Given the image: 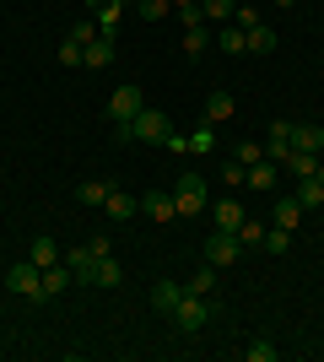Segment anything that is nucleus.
Returning <instances> with one entry per match:
<instances>
[{
    "instance_id": "obj_1",
    "label": "nucleus",
    "mask_w": 324,
    "mask_h": 362,
    "mask_svg": "<svg viewBox=\"0 0 324 362\" xmlns=\"http://www.w3.org/2000/svg\"><path fill=\"white\" fill-rule=\"evenodd\" d=\"M173 330L179 335H200L205 325H211V298H195V292H184V298H179V308H173Z\"/></svg>"
},
{
    "instance_id": "obj_2",
    "label": "nucleus",
    "mask_w": 324,
    "mask_h": 362,
    "mask_svg": "<svg viewBox=\"0 0 324 362\" xmlns=\"http://www.w3.org/2000/svg\"><path fill=\"white\" fill-rule=\"evenodd\" d=\"M173 206H179V216H205V179L200 173H179Z\"/></svg>"
},
{
    "instance_id": "obj_3",
    "label": "nucleus",
    "mask_w": 324,
    "mask_h": 362,
    "mask_svg": "<svg viewBox=\"0 0 324 362\" xmlns=\"http://www.w3.org/2000/svg\"><path fill=\"white\" fill-rule=\"evenodd\" d=\"M6 287H11L16 298H32V303H44V271H38L32 259H22V265H11V271H6Z\"/></svg>"
},
{
    "instance_id": "obj_4",
    "label": "nucleus",
    "mask_w": 324,
    "mask_h": 362,
    "mask_svg": "<svg viewBox=\"0 0 324 362\" xmlns=\"http://www.w3.org/2000/svg\"><path fill=\"white\" fill-rule=\"evenodd\" d=\"M130 130H136V141H152V146H162V141H168V114H162V108H140L136 119H130Z\"/></svg>"
},
{
    "instance_id": "obj_5",
    "label": "nucleus",
    "mask_w": 324,
    "mask_h": 362,
    "mask_svg": "<svg viewBox=\"0 0 324 362\" xmlns=\"http://www.w3.org/2000/svg\"><path fill=\"white\" fill-rule=\"evenodd\" d=\"M140 108H146V92H140V87H119L114 98H108V119H114V124H130Z\"/></svg>"
},
{
    "instance_id": "obj_6",
    "label": "nucleus",
    "mask_w": 324,
    "mask_h": 362,
    "mask_svg": "<svg viewBox=\"0 0 324 362\" xmlns=\"http://www.w3.org/2000/svg\"><path fill=\"white\" fill-rule=\"evenodd\" d=\"M238 255H244L238 233H211V238H205V259H211L216 271H222V265H238Z\"/></svg>"
},
{
    "instance_id": "obj_7",
    "label": "nucleus",
    "mask_w": 324,
    "mask_h": 362,
    "mask_svg": "<svg viewBox=\"0 0 324 362\" xmlns=\"http://www.w3.org/2000/svg\"><path fill=\"white\" fill-rule=\"evenodd\" d=\"M265 157H270V163H287V157H292V124H287V119L270 124V136H265Z\"/></svg>"
},
{
    "instance_id": "obj_8",
    "label": "nucleus",
    "mask_w": 324,
    "mask_h": 362,
    "mask_svg": "<svg viewBox=\"0 0 324 362\" xmlns=\"http://www.w3.org/2000/svg\"><path fill=\"white\" fill-rule=\"evenodd\" d=\"M244 206H238V200H216L211 206V222H216V233H238V227H244Z\"/></svg>"
},
{
    "instance_id": "obj_9",
    "label": "nucleus",
    "mask_w": 324,
    "mask_h": 362,
    "mask_svg": "<svg viewBox=\"0 0 324 362\" xmlns=\"http://www.w3.org/2000/svg\"><path fill=\"white\" fill-rule=\"evenodd\" d=\"M81 65H92V71H103V65H114V33H97L92 44L81 49Z\"/></svg>"
},
{
    "instance_id": "obj_10",
    "label": "nucleus",
    "mask_w": 324,
    "mask_h": 362,
    "mask_svg": "<svg viewBox=\"0 0 324 362\" xmlns=\"http://www.w3.org/2000/svg\"><path fill=\"white\" fill-rule=\"evenodd\" d=\"M140 211L157 216V222H173V216H179V206H173V195H162V189H146V195H140Z\"/></svg>"
},
{
    "instance_id": "obj_11",
    "label": "nucleus",
    "mask_w": 324,
    "mask_h": 362,
    "mask_svg": "<svg viewBox=\"0 0 324 362\" xmlns=\"http://www.w3.org/2000/svg\"><path fill=\"white\" fill-rule=\"evenodd\" d=\"M65 265H71V276H76V281H87V287H92V265H97L92 243H81V249H71V255H65Z\"/></svg>"
},
{
    "instance_id": "obj_12",
    "label": "nucleus",
    "mask_w": 324,
    "mask_h": 362,
    "mask_svg": "<svg viewBox=\"0 0 324 362\" xmlns=\"http://www.w3.org/2000/svg\"><path fill=\"white\" fill-rule=\"evenodd\" d=\"M179 298H184V287H179V281H157V287H152V308H157L162 319L179 308Z\"/></svg>"
},
{
    "instance_id": "obj_13",
    "label": "nucleus",
    "mask_w": 324,
    "mask_h": 362,
    "mask_svg": "<svg viewBox=\"0 0 324 362\" xmlns=\"http://www.w3.org/2000/svg\"><path fill=\"white\" fill-rule=\"evenodd\" d=\"M136 211H140V200H136V195H124V189H108V200H103V216L124 222V216H136Z\"/></svg>"
},
{
    "instance_id": "obj_14",
    "label": "nucleus",
    "mask_w": 324,
    "mask_h": 362,
    "mask_svg": "<svg viewBox=\"0 0 324 362\" xmlns=\"http://www.w3.org/2000/svg\"><path fill=\"white\" fill-rule=\"evenodd\" d=\"M270 222L287 227V233H297V222H303V206H297V195H281L276 211H270Z\"/></svg>"
},
{
    "instance_id": "obj_15",
    "label": "nucleus",
    "mask_w": 324,
    "mask_h": 362,
    "mask_svg": "<svg viewBox=\"0 0 324 362\" xmlns=\"http://www.w3.org/2000/svg\"><path fill=\"white\" fill-rule=\"evenodd\" d=\"M292 151H324V124H292Z\"/></svg>"
},
{
    "instance_id": "obj_16",
    "label": "nucleus",
    "mask_w": 324,
    "mask_h": 362,
    "mask_svg": "<svg viewBox=\"0 0 324 362\" xmlns=\"http://www.w3.org/2000/svg\"><path fill=\"white\" fill-rule=\"evenodd\" d=\"M276 179H281V163H270V157L248 168V189H276Z\"/></svg>"
},
{
    "instance_id": "obj_17",
    "label": "nucleus",
    "mask_w": 324,
    "mask_h": 362,
    "mask_svg": "<svg viewBox=\"0 0 324 362\" xmlns=\"http://www.w3.org/2000/svg\"><path fill=\"white\" fill-rule=\"evenodd\" d=\"M281 168H287L292 179H313V173H319V151H292Z\"/></svg>"
},
{
    "instance_id": "obj_18",
    "label": "nucleus",
    "mask_w": 324,
    "mask_h": 362,
    "mask_svg": "<svg viewBox=\"0 0 324 362\" xmlns=\"http://www.w3.org/2000/svg\"><path fill=\"white\" fill-rule=\"evenodd\" d=\"M119 281H124L119 259H114V255H103V259L92 265V287H119Z\"/></svg>"
},
{
    "instance_id": "obj_19",
    "label": "nucleus",
    "mask_w": 324,
    "mask_h": 362,
    "mask_svg": "<svg viewBox=\"0 0 324 362\" xmlns=\"http://www.w3.org/2000/svg\"><path fill=\"white\" fill-rule=\"evenodd\" d=\"M184 292H195V298H211V292H216V265H211V259H205L200 271L184 281Z\"/></svg>"
},
{
    "instance_id": "obj_20",
    "label": "nucleus",
    "mask_w": 324,
    "mask_h": 362,
    "mask_svg": "<svg viewBox=\"0 0 324 362\" xmlns=\"http://www.w3.org/2000/svg\"><path fill=\"white\" fill-rule=\"evenodd\" d=\"M60 243L54 238H32V265H38V271H49V265H60Z\"/></svg>"
},
{
    "instance_id": "obj_21",
    "label": "nucleus",
    "mask_w": 324,
    "mask_h": 362,
    "mask_svg": "<svg viewBox=\"0 0 324 362\" xmlns=\"http://www.w3.org/2000/svg\"><path fill=\"white\" fill-rule=\"evenodd\" d=\"M205 119H211V124L232 119V92H211V98H205Z\"/></svg>"
},
{
    "instance_id": "obj_22",
    "label": "nucleus",
    "mask_w": 324,
    "mask_h": 362,
    "mask_svg": "<svg viewBox=\"0 0 324 362\" xmlns=\"http://www.w3.org/2000/svg\"><path fill=\"white\" fill-rule=\"evenodd\" d=\"M297 206H303V211H319L324 206V184L319 179H297Z\"/></svg>"
},
{
    "instance_id": "obj_23",
    "label": "nucleus",
    "mask_w": 324,
    "mask_h": 362,
    "mask_svg": "<svg viewBox=\"0 0 324 362\" xmlns=\"http://www.w3.org/2000/svg\"><path fill=\"white\" fill-rule=\"evenodd\" d=\"M65 287H71V265H49L44 271V298H60Z\"/></svg>"
},
{
    "instance_id": "obj_24",
    "label": "nucleus",
    "mask_w": 324,
    "mask_h": 362,
    "mask_svg": "<svg viewBox=\"0 0 324 362\" xmlns=\"http://www.w3.org/2000/svg\"><path fill=\"white\" fill-rule=\"evenodd\" d=\"M216 49H227V54H244L248 49V33L232 22V28H222V38H216Z\"/></svg>"
},
{
    "instance_id": "obj_25",
    "label": "nucleus",
    "mask_w": 324,
    "mask_h": 362,
    "mask_svg": "<svg viewBox=\"0 0 324 362\" xmlns=\"http://www.w3.org/2000/svg\"><path fill=\"white\" fill-rule=\"evenodd\" d=\"M270 49H276V33L265 28V22H260V28H248V54H270Z\"/></svg>"
},
{
    "instance_id": "obj_26",
    "label": "nucleus",
    "mask_w": 324,
    "mask_h": 362,
    "mask_svg": "<svg viewBox=\"0 0 324 362\" xmlns=\"http://www.w3.org/2000/svg\"><path fill=\"white\" fill-rule=\"evenodd\" d=\"M76 200H81V206H97V211H103V200H108V184L87 179V184H81V189H76Z\"/></svg>"
},
{
    "instance_id": "obj_27",
    "label": "nucleus",
    "mask_w": 324,
    "mask_h": 362,
    "mask_svg": "<svg viewBox=\"0 0 324 362\" xmlns=\"http://www.w3.org/2000/svg\"><path fill=\"white\" fill-rule=\"evenodd\" d=\"M238 243H244V255H248V249H260V243H265V227L244 216V227H238Z\"/></svg>"
},
{
    "instance_id": "obj_28",
    "label": "nucleus",
    "mask_w": 324,
    "mask_h": 362,
    "mask_svg": "<svg viewBox=\"0 0 324 362\" xmlns=\"http://www.w3.org/2000/svg\"><path fill=\"white\" fill-rule=\"evenodd\" d=\"M260 249H270V255H287V249H292V233H287V227H270Z\"/></svg>"
},
{
    "instance_id": "obj_29",
    "label": "nucleus",
    "mask_w": 324,
    "mask_h": 362,
    "mask_svg": "<svg viewBox=\"0 0 324 362\" xmlns=\"http://www.w3.org/2000/svg\"><path fill=\"white\" fill-rule=\"evenodd\" d=\"M205 44H211V38H205V28H189V33H184V54H189V60H200Z\"/></svg>"
},
{
    "instance_id": "obj_30",
    "label": "nucleus",
    "mask_w": 324,
    "mask_h": 362,
    "mask_svg": "<svg viewBox=\"0 0 324 362\" xmlns=\"http://www.w3.org/2000/svg\"><path fill=\"white\" fill-rule=\"evenodd\" d=\"M200 11L211 16V22H232V11H238V6H232V0H205Z\"/></svg>"
},
{
    "instance_id": "obj_31",
    "label": "nucleus",
    "mask_w": 324,
    "mask_h": 362,
    "mask_svg": "<svg viewBox=\"0 0 324 362\" xmlns=\"http://www.w3.org/2000/svg\"><path fill=\"white\" fill-rule=\"evenodd\" d=\"M222 184H232V189H238V184H248V168L238 163V157H232V163H222Z\"/></svg>"
},
{
    "instance_id": "obj_32",
    "label": "nucleus",
    "mask_w": 324,
    "mask_h": 362,
    "mask_svg": "<svg viewBox=\"0 0 324 362\" xmlns=\"http://www.w3.org/2000/svg\"><path fill=\"white\" fill-rule=\"evenodd\" d=\"M211 146H216V130H211V119H205L200 130L189 136V151H211Z\"/></svg>"
},
{
    "instance_id": "obj_33",
    "label": "nucleus",
    "mask_w": 324,
    "mask_h": 362,
    "mask_svg": "<svg viewBox=\"0 0 324 362\" xmlns=\"http://www.w3.org/2000/svg\"><path fill=\"white\" fill-rule=\"evenodd\" d=\"M136 11L146 16V22H162V16H168V0H136Z\"/></svg>"
},
{
    "instance_id": "obj_34",
    "label": "nucleus",
    "mask_w": 324,
    "mask_h": 362,
    "mask_svg": "<svg viewBox=\"0 0 324 362\" xmlns=\"http://www.w3.org/2000/svg\"><path fill=\"white\" fill-rule=\"evenodd\" d=\"M179 22H184V33L189 28H205V11H200V6H179Z\"/></svg>"
},
{
    "instance_id": "obj_35",
    "label": "nucleus",
    "mask_w": 324,
    "mask_h": 362,
    "mask_svg": "<svg viewBox=\"0 0 324 362\" xmlns=\"http://www.w3.org/2000/svg\"><path fill=\"white\" fill-rule=\"evenodd\" d=\"M260 157H265V146H260V141H244V146H238V163H244V168H254Z\"/></svg>"
},
{
    "instance_id": "obj_36",
    "label": "nucleus",
    "mask_w": 324,
    "mask_h": 362,
    "mask_svg": "<svg viewBox=\"0 0 324 362\" xmlns=\"http://www.w3.org/2000/svg\"><path fill=\"white\" fill-rule=\"evenodd\" d=\"M281 351L270 346V341H254V346H248V362H276Z\"/></svg>"
},
{
    "instance_id": "obj_37",
    "label": "nucleus",
    "mask_w": 324,
    "mask_h": 362,
    "mask_svg": "<svg viewBox=\"0 0 324 362\" xmlns=\"http://www.w3.org/2000/svg\"><path fill=\"white\" fill-rule=\"evenodd\" d=\"M232 22H238V28H260V11H254V6H238V11H232Z\"/></svg>"
},
{
    "instance_id": "obj_38",
    "label": "nucleus",
    "mask_w": 324,
    "mask_h": 362,
    "mask_svg": "<svg viewBox=\"0 0 324 362\" xmlns=\"http://www.w3.org/2000/svg\"><path fill=\"white\" fill-rule=\"evenodd\" d=\"M60 65H81V44H71V38H65V44H60Z\"/></svg>"
},
{
    "instance_id": "obj_39",
    "label": "nucleus",
    "mask_w": 324,
    "mask_h": 362,
    "mask_svg": "<svg viewBox=\"0 0 324 362\" xmlns=\"http://www.w3.org/2000/svg\"><path fill=\"white\" fill-rule=\"evenodd\" d=\"M87 243H92V255H97V259H103V255H114V243H108V233H92Z\"/></svg>"
},
{
    "instance_id": "obj_40",
    "label": "nucleus",
    "mask_w": 324,
    "mask_h": 362,
    "mask_svg": "<svg viewBox=\"0 0 324 362\" xmlns=\"http://www.w3.org/2000/svg\"><path fill=\"white\" fill-rule=\"evenodd\" d=\"M162 146H168L173 157H184V151H189V136H173V130H168V141H162Z\"/></svg>"
},
{
    "instance_id": "obj_41",
    "label": "nucleus",
    "mask_w": 324,
    "mask_h": 362,
    "mask_svg": "<svg viewBox=\"0 0 324 362\" xmlns=\"http://www.w3.org/2000/svg\"><path fill=\"white\" fill-rule=\"evenodd\" d=\"M313 179H319V184H324V157H319V173H313Z\"/></svg>"
},
{
    "instance_id": "obj_42",
    "label": "nucleus",
    "mask_w": 324,
    "mask_h": 362,
    "mask_svg": "<svg viewBox=\"0 0 324 362\" xmlns=\"http://www.w3.org/2000/svg\"><path fill=\"white\" fill-rule=\"evenodd\" d=\"M173 6H200V0H173Z\"/></svg>"
},
{
    "instance_id": "obj_43",
    "label": "nucleus",
    "mask_w": 324,
    "mask_h": 362,
    "mask_svg": "<svg viewBox=\"0 0 324 362\" xmlns=\"http://www.w3.org/2000/svg\"><path fill=\"white\" fill-rule=\"evenodd\" d=\"M276 6H297V0H276Z\"/></svg>"
}]
</instances>
